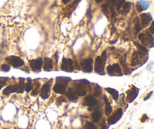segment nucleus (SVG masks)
Returning a JSON list of instances; mask_svg holds the SVG:
<instances>
[{
	"label": "nucleus",
	"mask_w": 154,
	"mask_h": 129,
	"mask_svg": "<svg viewBox=\"0 0 154 129\" xmlns=\"http://www.w3.org/2000/svg\"><path fill=\"white\" fill-rule=\"evenodd\" d=\"M104 100H105V104H106V108H105V114H106L107 116H109V115L111 113V112H112V107H111V104H110L109 101H108V98H107L105 95L104 96Z\"/></svg>",
	"instance_id": "obj_18"
},
{
	"label": "nucleus",
	"mask_w": 154,
	"mask_h": 129,
	"mask_svg": "<svg viewBox=\"0 0 154 129\" xmlns=\"http://www.w3.org/2000/svg\"><path fill=\"white\" fill-rule=\"evenodd\" d=\"M81 67L84 73H91L93 68V59H86L81 62Z\"/></svg>",
	"instance_id": "obj_2"
},
{
	"label": "nucleus",
	"mask_w": 154,
	"mask_h": 129,
	"mask_svg": "<svg viewBox=\"0 0 154 129\" xmlns=\"http://www.w3.org/2000/svg\"><path fill=\"white\" fill-rule=\"evenodd\" d=\"M101 57H102V59H103L104 61H106V59H107V55H106V51H104L103 53H102V56H101Z\"/></svg>",
	"instance_id": "obj_26"
},
{
	"label": "nucleus",
	"mask_w": 154,
	"mask_h": 129,
	"mask_svg": "<svg viewBox=\"0 0 154 129\" xmlns=\"http://www.w3.org/2000/svg\"><path fill=\"white\" fill-rule=\"evenodd\" d=\"M50 92H51V86L48 83H46L42 86L41 89V97L43 99H47L50 96Z\"/></svg>",
	"instance_id": "obj_8"
},
{
	"label": "nucleus",
	"mask_w": 154,
	"mask_h": 129,
	"mask_svg": "<svg viewBox=\"0 0 154 129\" xmlns=\"http://www.w3.org/2000/svg\"><path fill=\"white\" fill-rule=\"evenodd\" d=\"M119 0H111V5H112L113 6H115L116 5H117V2H118Z\"/></svg>",
	"instance_id": "obj_28"
},
{
	"label": "nucleus",
	"mask_w": 154,
	"mask_h": 129,
	"mask_svg": "<svg viewBox=\"0 0 154 129\" xmlns=\"http://www.w3.org/2000/svg\"><path fill=\"white\" fill-rule=\"evenodd\" d=\"M105 90H106L108 93H110L111 95H112L114 100L118 99L119 93L117 90H115V89H111V88H107V89H105Z\"/></svg>",
	"instance_id": "obj_19"
},
{
	"label": "nucleus",
	"mask_w": 154,
	"mask_h": 129,
	"mask_svg": "<svg viewBox=\"0 0 154 129\" xmlns=\"http://www.w3.org/2000/svg\"><path fill=\"white\" fill-rule=\"evenodd\" d=\"M84 103L86 105L89 106V107H94V106L97 105L98 101L93 96H88L86 97L84 99Z\"/></svg>",
	"instance_id": "obj_10"
},
{
	"label": "nucleus",
	"mask_w": 154,
	"mask_h": 129,
	"mask_svg": "<svg viewBox=\"0 0 154 129\" xmlns=\"http://www.w3.org/2000/svg\"><path fill=\"white\" fill-rule=\"evenodd\" d=\"M24 85L25 84H24L23 82V79H20L19 85V89H18V92H19V93H22L24 91V89H25V85Z\"/></svg>",
	"instance_id": "obj_21"
},
{
	"label": "nucleus",
	"mask_w": 154,
	"mask_h": 129,
	"mask_svg": "<svg viewBox=\"0 0 154 129\" xmlns=\"http://www.w3.org/2000/svg\"><path fill=\"white\" fill-rule=\"evenodd\" d=\"M66 95H67L69 101H76L78 100V97H77L76 94H75V92H74L72 89H68L67 92H66Z\"/></svg>",
	"instance_id": "obj_16"
},
{
	"label": "nucleus",
	"mask_w": 154,
	"mask_h": 129,
	"mask_svg": "<svg viewBox=\"0 0 154 129\" xmlns=\"http://www.w3.org/2000/svg\"><path fill=\"white\" fill-rule=\"evenodd\" d=\"M107 71L110 76H122L121 69L117 63L112 65V66H108L107 67Z\"/></svg>",
	"instance_id": "obj_4"
},
{
	"label": "nucleus",
	"mask_w": 154,
	"mask_h": 129,
	"mask_svg": "<svg viewBox=\"0 0 154 129\" xmlns=\"http://www.w3.org/2000/svg\"><path fill=\"white\" fill-rule=\"evenodd\" d=\"M102 1H103V0H96V2L97 3H101Z\"/></svg>",
	"instance_id": "obj_31"
},
{
	"label": "nucleus",
	"mask_w": 154,
	"mask_h": 129,
	"mask_svg": "<svg viewBox=\"0 0 154 129\" xmlns=\"http://www.w3.org/2000/svg\"><path fill=\"white\" fill-rule=\"evenodd\" d=\"M62 70L66 71V72H72L74 69L73 66V60L72 59H63V63H62L61 66Z\"/></svg>",
	"instance_id": "obj_6"
},
{
	"label": "nucleus",
	"mask_w": 154,
	"mask_h": 129,
	"mask_svg": "<svg viewBox=\"0 0 154 129\" xmlns=\"http://www.w3.org/2000/svg\"><path fill=\"white\" fill-rule=\"evenodd\" d=\"M2 70L5 71V72H8V71L10 70V66L7 64H2V67H1Z\"/></svg>",
	"instance_id": "obj_25"
},
{
	"label": "nucleus",
	"mask_w": 154,
	"mask_h": 129,
	"mask_svg": "<svg viewBox=\"0 0 154 129\" xmlns=\"http://www.w3.org/2000/svg\"><path fill=\"white\" fill-rule=\"evenodd\" d=\"M53 69V63L52 60L49 57H46L45 59V63H44V69L45 71H50Z\"/></svg>",
	"instance_id": "obj_15"
},
{
	"label": "nucleus",
	"mask_w": 154,
	"mask_h": 129,
	"mask_svg": "<svg viewBox=\"0 0 154 129\" xmlns=\"http://www.w3.org/2000/svg\"><path fill=\"white\" fill-rule=\"evenodd\" d=\"M69 1H70V0H63V2L64 3V4H67Z\"/></svg>",
	"instance_id": "obj_30"
},
{
	"label": "nucleus",
	"mask_w": 154,
	"mask_h": 129,
	"mask_svg": "<svg viewBox=\"0 0 154 129\" xmlns=\"http://www.w3.org/2000/svg\"><path fill=\"white\" fill-rule=\"evenodd\" d=\"M5 85V82L3 81L2 78H0V89H2V88Z\"/></svg>",
	"instance_id": "obj_27"
},
{
	"label": "nucleus",
	"mask_w": 154,
	"mask_h": 129,
	"mask_svg": "<svg viewBox=\"0 0 154 129\" xmlns=\"http://www.w3.org/2000/svg\"><path fill=\"white\" fill-rule=\"evenodd\" d=\"M54 91L57 94H63L66 92V86L63 84H60V83H57L54 85Z\"/></svg>",
	"instance_id": "obj_14"
},
{
	"label": "nucleus",
	"mask_w": 154,
	"mask_h": 129,
	"mask_svg": "<svg viewBox=\"0 0 154 129\" xmlns=\"http://www.w3.org/2000/svg\"><path fill=\"white\" fill-rule=\"evenodd\" d=\"M105 63L103 59L101 57H97L95 62V71L97 73L103 74L104 70H105Z\"/></svg>",
	"instance_id": "obj_1"
},
{
	"label": "nucleus",
	"mask_w": 154,
	"mask_h": 129,
	"mask_svg": "<svg viewBox=\"0 0 154 129\" xmlns=\"http://www.w3.org/2000/svg\"><path fill=\"white\" fill-rule=\"evenodd\" d=\"M85 129H97V128H96V126L93 123V122H88L86 124Z\"/></svg>",
	"instance_id": "obj_22"
},
{
	"label": "nucleus",
	"mask_w": 154,
	"mask_h": 129,
	"mask_svg": "<svg viewBox=\"0 0 154 129\" xmlns=\"http://www.w3.org/2000/svg\"><path fill=\"white\" fill-rule=\"evenodd\" d=\"M18 89H19V85H9L4 89V91H3V94L5 95H10V94L14 93V92H17Z\"/></svg>",
	"instance_id": "obj_12"
},
{
	"label": "nucleus",
	"mask_w": 154,
	"mask_h": 129,
	"mask_svg": "<svg viewBox=\"0 0 154 129\" xmlns=\"http://www.w3.org/2000/svg\"><path fill=\"white\" fill-rule=\"evenodd\" d=\"M101 118H102V112L100 110H96L92 114V119H93V122H99Z\"/></svg>",
	"instance_id": "obj_17"
},
{
	"label": "nucleus",
	"mask_w": 154,
	"mask_h": 129,
	"mask_svg": "<svg viewBox=\"0 0 154 129\" xmlns=\"http://www.w3.org/2000/svg\"><path fill=\"white\" fill-rule=\"evenodd\" d=\"M123 116V110L122 109H118L112 116H110L108 119V122L109 125H114L115 124L117 121H119V119L122 117Z\"/></svg>",
	"instance_id": "obj_3"
},
{
	"label": "nucleus",
	"mask_w": 154,
	"mask_h": 129,
	"mask_svg": "<svg viewBox=\"0 0 154 129\" xmlns=\"http://www.w3.org/2000/svg\"><path fill=\"white\" fill-rule=\"evenodd\" d=\"M150 5V3L147 1V0H141L137 4V9L139 12L145 10Z\"/></svg>",
	"instance_id": "obj_11"
},
{
	"label": "nucleus",
	"mask_w": 154,
	"mask_h": 129,
	"mask_svg": "<svg viewBox=\"0 0 154 129\" xmlns=\"http://www.w3.org/2000/svg\"><path fill=\"white\" fill-rule=\"evenodd\" d=\"M6 60L14 67H19L24 64V62L19 57H15V56H11V57H7Z\"/></svg>",
	"instance_id": "obj_5"
},
{
	"label": "nucleus",
	"mask_w": 154,
	"mask_h": 129,
	"mask_svg": "<svg viewBox=\"0 0 154 129\" xmlns=\"http://www.w3.org/2000/svg\"><path fill=\"white\" fill-rule=\"evenodd\" d=\"M125 3V0H119L118 2H117V5H116V7H117V10L119 11L120 8H121L122 7H123V5H124Z\"/></svg>",
	"instance_id": "obj_23"
},
{
	"label": "nucleus",
	"mask_w": 154,
	"mask_h": 129,
	"mask_svg": "<svg viewBox=\"0 0 154 129\" xmlns=\"http://www.w3.org/2000/svg\"><path fill=\"white\" fill-rule=\"evenodd\" d=\"M29 64L33 71H40L43 64V60H42V58L39 57L35 60H30Z\"/></svg>",
	"instance_id": "obj_7"
},
{
	"label": "nucleus",
	"mask_w": 154,
	"mask_h": 129,
	"mask_svg": "<svg viewBox=\"0 0 154 129\" xmlns=\"http://www.w3.org/2000/svg\"><path fill=\"white\" fill-rule=\"evenodd\" d=\"M32 89V85L31 81H30V80H29V82L27 83L26 85L25 90H26V92H31Z\"/></svg>",
	"instance_id": "obj_24"
},
{
	"label": "nucleus",
	"mask_w": 154,
	"mask_h": 129,
	"mask_svg": "<svg viewBox=\"0 0 154 129\" xmlns=\"http://www.w3.org/2000/svg\"><path fill=\"white\" fill-rule=\"evenodd\" d=\"M141 26L142 27H146L149 24V23L152 21V17L150 14H142L141 15Z\"/></svg>",
	"instance_id": "obj_9"
},
{
	"label": "nucleus",
	"mask_w": 154,
	"mask_h": 129,
	"mask_svg": "<svg viewBox=\"0 0 154 129\" xmlns=\"http://www.w3.org/2000/svg\"><path fill=\"white\" fill-rule=\"evenodd\" d=\"M131 2H126L124 5H123V11L125 12V13H129V11H130L131 9Z\"/></svg>",
	"instance_id": "obj_20"
},
{
	"label": "nucleus",
	"mask_w": 154,
	"mask_h": 129,
	"mask_svg": "<svg viewBox=\"0 0 154 129\" xmlns=\"http://www.w3.org/2000/svg\"><path fill=\"white\" fill-rule=\"evenodd\" d=\"M100 93H101V91L98 90L97 89H95V95H96V96H98V95H100Z\"/></svg>",
	"instance_id": "obj_29"
},
{
	"label": "nucleus",
	"mask_w": 154,
	"mask_h": 129,
	"mask_svg": "<svg viewBox=\"0 0 154 129\" xmlns=\"http://www.w3.org/2000/svg\"><path fill=\"white\" fill-rule=\"evenodd\" d=\"M75 94H76L78 96L83 97L84 96V95H86V94H87V91H86V89H84L82 85H78L76 86V88H75Z\"/></svg>",
	"instance_id": "obj_13"
}]
</instances>
